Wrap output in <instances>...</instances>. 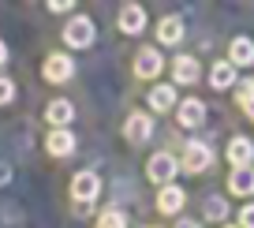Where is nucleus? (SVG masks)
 Wrapping results in <instances>:
<instances>
[{"instance_id": "12", "label": "nucleus", "mask_w": 254, "mask_h": 228, "mask_svg": "<svg viewBox=\"0 0 254 228\" xmlns=\"http://www.w3.org/2000/svg\"><path fill=\"white\" fill-rule=\"evenodd\" d=\"M157 206H161V213H180L183 210V191L180 187H161V198H157Z\"/></svg>"}, {"instance_id": "13", "label": "nucleus", "mask_w": 254, "mask_h": 228, "mask_svg": "<svg viewBox=\"0 0 254 228\" xmlns=\"http://www.w3.org/2000/svg\"><path fill=\"white\" fill-rule=\"evenodd\" d=\"M135 71L142 75V79H153V75L161 71V56L153 53V49H142V53H138V64H135Z\"/></svg>"}, {"instance_id": "4", "label": "nucleus", "mask_w": 254, "mask_h": 228, "mask_svg": "<svg viewBox=\"0 0 254 228\" xmlns=\"http://www.w3.org/2000/svg\"><path fill=\"white\" fill-rule=\"evenodd\" d=\"M228 161H232V168H251V161H254V142H251V139H232V142H228Z\"/></svg>"}, {"instance_id": "1", "label": "nucleus", "mask_w": 254, "mask_h": 228, "mask_svg": "<svg viewBox=\"0 0 254 228\" xmlns=\"http://www.w3.org/2000/svg\"><path fill=\"white\" fill-rule=\"evenodd\" d=\"M146 172H150V180H153V183L168 187V183H172V176H176V157H172V153H153V157H150V168H146Z\"/></svg>"}, {"instance_id": "18", "label": "nucleus", "mask_w": 254, "mask_h": 228, "mask_svg": "<svg viewBox=\"0 0 254 228\" xmlns=\"http://www.w3.org/2000/svg\"><path fill=\"white\" fill-rule=\"evenodd\" d=\"M150 105H153L157 112L172 109V105H176V90H172V86H153V94H150Z\"/></svg>"}, {"instance_id": "25", "label": "nucleus", "mask_w": 254, "mask_h": 228, "mask_svg": "<svg viewBox=\"0 0 254 228\" xmlns=\"http://www.w3.org/2000/svg\"><path fill=\"white\" fill-rule=\"evenodd\" d=\"M8 180H11V168L4 165V161H0V187H4V183H8Z\"/></svg>"}, {"instance_id": "23", "label": "nucleus", "mask_w": 254, "mask_h": 228, "mask_svg": "<svg viewBox=\"0 0 254 228\" xmlns=\"http://www.w3.org/2000/svg\"><path fill=\"white\" fill-rule=\"evenodd\" d=\"M11 94H15V86H11L8 79H0V105H8V101H11Z\"/></svg>"}, {"instance_id": "8", "label": "nucleus", "mask_w": 254, "mask_h": 228, "mask_svg": "<svg viewBox=\"0 0 254 228\" xmlns=\"http://www.w3.org/2000/svg\"><path fill=\"white\" fill-rule=\"evenodd\" d=\"M146 26V11H142V4H127L124 11H120V30L124 34H138Z\"/></svg>"}, {"instance_id": "15", "label": "nucleus", "mask_w": 254, "mask_h": 228, "mask_svg": "<svg viewBox=\"0 0 254 228\" xmlns=\"http://www.w3.org/2000/svg\"><path fill=\"white\" fill-rule=\"evenodd\" d=\"M228 53H232V64H236V68L239 64H254V41L251 38H236Z\"/></svg>"}, {"instance_id": "6", "label": "nucleus", "mask_w": 254, "mask_h": 228, "mask_svg": "<svg viewBox=\"0 0 254 228\" xmlns=\"http://www.w3.org/2000/svg\"><path fill=\"white\" fill-rule=\"evenodd\" d=\"M97 191H101V183H97L94 172H79V176H75V183H71V195L79 198V202H94Z\"/></svg>"}, {"instance_id": "16", "label": "nucleus", "mask_w": 254, "mask_h": 228, "mask_svg": "<svg viewBox=\"0 0 254 228\" xmlns=\"http://www.w3.org/2000/svg\"><path fill=\"white\" fill-rule=\"evenodd\" d=\"M157 38L165 41V45H176V41L183 38V23H180V19H172V15H168V19H161V26H157Z\"/></svg>"}, {"instance_id": "5", "label": "nucleus", "mask_w": 254, "mask_h": 228, "mask_svg": "<svg viewBox=\"0 0 254 228\" xmlns=\"http://www.w3.org/2000/svg\"><path fill=\"white\" fill-rule=\"evenodd\" d=\"M209 146H202V142H190L187 150H183V168L187 172H202V168H209Z\"/></svg>"}, {"instance_id": "9", "label": "nucleus", "mask_w": 254, "mask_h": 228, "mask_svg": "<svg viewBox=\"0 0 254 228\" xmlns=\"http://www.w3.org/2000/svg\"><path fill=\"white\" fill-rule=\"evenodd\" d=\"M71 60L67 56H49L45 60V79L49 82H64V79H71Z\"/></svg>"}, {"instance_id": "7", "label": "nucleus", "mask_w": 254, "mask_h": 228, "mask_svg": "<svg viewBox=\"0 0 254 228\" xmlns=\"http://www.w3.org/2000/svg\"><path fill=\"white\" fill-rule=\"evenodd\" d=\"M45 146H49V153H56V157H67V153L75 150V135L64 131V127H53L49 139H45Z\"/></svg>"}, {"instance_id": "10", "label": "nucleus", "mask_w": 254, "mask_h": 228, "mask_svg": "<svg viewBox=\"0 0 254 228\" xmlns=\"http://www.w3.org/2000/svg\"><path fill=\"white\" fill-rule=\"evenodd\" d=\"M172 75H176V82H198V60L194 56H176Z\"/></svg>"}, {"instance_id": "27", "label": "nucleus", "mask_w": 254, "mask_h": 228, "mask_svg": "<svg viewBox=\"0 0 254 228\" xmlns=\"http://www.w3.org/2000/svg\"><path fill=\"white\" fill-rule=\"evenodd\" d=\"M4 56H8V49H4V41H0V64H4Z\"/></svg>"}, {"instance_id": "28", "label": "nucleus", "mask_w": 254, "mask_h": 228, "mask_svg": "<svg viewBox=\"0 0 254 228\" xmlns=\"http://www.w3.org/2000/svg\"><path fill=\"white\" fill-rule=\"evenodd\" d=\"M243 109H247V112H251V116H254V101H247V105H243Z\"/></svg>"}, {"instance_id": "20", "label": "nucleus", "mask_w": 254, "mask_h": 228, "mask_svg": "<svg viewBox=\"0 0 254 228\" xmlns=\"http://www.w3.org/2000/svg\"><path fill=\"white\" fill-rule=\"evenodd\" d=\"M97 228H127V225H124V213H120L116 206H112V210H105V213H101V225H97Z\"/></svg>"}, {"instance_id": "17", "label": "nucleus", "mask_w": 254, "mask_h": 228, "mask_svg": "<svg viewBox=\"0 0 254 228\" xmlns=\"http://www.w3.org/2000/svg\"><path fill=\"white\" fill-rule=\"evenodd\" d=\"M209 79H213V86H217V90H228L232 82H236V64H232V60H228V64H217Z\"/></svg>"}, {"instance_id": "19", "label": "nucleus", "mask_w": 254, "mask_h": 228, "mask_svg": "<svg viewBox=\"0 0 254 228\" xmlns=\"http://www.w3.org/2000/svg\"><path fill=\"white\" fill-rule=\"evenodd\" d=\"M45 120H49V124H56V127L67 124V120H71V105H67V101H49Z\"/></svg>"}, {"instance_id": "3", "label": "nucleus", "mask_w": 254, "mask_h": 228, "mask_svg": "<svg viewBox=\"0 0 254 228\" xmlns=\"http://www.w3.org/2000/svg\"><path fill=\"white\" fill-rule=\"evenodd\" d=\"M124 135H127L131 142H135V146H138V142H146V139L153 135V120H150V116H142V112H135V116H127Z\"/></svg>"}, {"instance_id": "2", "label": "nucleus", "mask_w": 254, "mask_h": 228, "mask_svg": "<svg viewBox=\"0 0 254 228\" xmlns=\"http://www.w3.org/2000/svg\"><path fill=\"white\" fill-rule=\"evenodd\" d=\"M64 38H67V45H75V49H82V45H90L94 41V23H90L86 15H79V19H71V23L64 26Z\"/></svg>"}, {"instance_id": "26", "label": "nucleus", "mask_w": 254, "mask_h": 228, "mask_svg": "<svg viewBox=\"0 0 254 228\" xmlns=\"http://www.w3.org/2000/svg\"><path fill=\"white\" fill-rule=\"evenodd\" d=\"M176 228H198V225H194V221H180Z\"/></svg>"}, {"instance_id": "21", "label": "nucleus", "mask_w": 254, "mask_h": 228, "mask_svg": "<svg viewBox=\"0 0 254 228\" xmlns=\"http://www.w3.org/2000/svg\"><path fill=\"white\" fill-rule=\"evenodd\" d=\"M224 213H228V206H224V198H206V217L221 221Z\"/></svg>"}, {"instance_id": "14", "label": "nucleus", "mask_w": 254, "mask_h": 228, "mask_svg": "<svg viewBox=\"0 0 254 228\" xmlns=\"http://www.w3.org/2000/svg\"><path fill=\"white\" fill-rule=\"evenodd\" d=\"M202 116H206V105H202V101H183L180 105V124L183 127H198Z\"/></svg>"}, {"instance_id": "22", "label": "nucleus", "mask_w": 254, "mask_h": 228, "mask_svg": "<svg viewBox=\"0 0 254 228\" xmlns=\"http://www.w3.org/2000/svg\"><path fill=\"white\" fill-rule=\"evenodd\" d=\"M239 228H254V206H243V210H239Z\"/></svg>"}, {"instance_id": "24", "label": "nucleus", "mask_w": 254, "mask_h": 228, "mask_svg": "<svg viewBox=\"0 0 254 228\" xmlns=\"http://www.w3.org/2000/svg\"><path fill=\"white\" fill-rule=\"evenodd\" d=\"M71 8V0H53V4H49V11H67Z\"/></svg>"}, {"instance_id": "11", "label": "nucleus", "mask_w": 254, "mask_h": 228, "mask_svg": "<svg viewBox=\"0 0 254 228\" xmlns=\"http://www.w3.org/2000/svg\"><path fill=\"white\" fill-rule=\"evenodd\" d=\"M228 187L236 191V195H254V168H232Z\"/></svg>"}]
</instances>
